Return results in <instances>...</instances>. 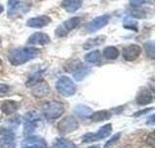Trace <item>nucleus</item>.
I'll return each mask as SVG.
<instances>
[{
  "label": "nucleus",
  "mask_w": 157,
  "mask_h": 148,
  "mask_svg": "<svg viewBox=\"0 0 157 148\" xmlns=\"http://www.w3.org/2000/svg\"><path fill=\"white\" fill-rule=\"evenodd\" d=\"M124 28L132 30V31L137 32V23L135 21H132L130 19H125L124 21Z\"/></svg>",
  "instance_id": "cd10ccee"
},
{
  "label": "nucleus",
  "mask_w": 157,
  "mask_h": 148,
  "mask_svg": "<svg viewBox=\"0 0 157 148\" xmlns=\"http://www.w3.org/2000/svg\"><path fill=\"white\" fill-rule=\"evenodd\" d=\"M23 148H34V147H33V146H29V145H27V146H24Z\"/></svg>",
  "instance_id": "72a5a7b5"
},
{
  "label": "nucleus",
  "mask_w": 157,
  "mask_h": 148,
  "mask_svg": "<svg viewBox=\"0 0 157 148\" xmlns=\"http://www.w3.org/2000/svg\"><path fill=\"white\" fill-rule=\"evenodd\" d=\"M0 44H1V39H0Z\"/></svg>",
  "instance_id": "e433bc0d"
},
{
  "label": "nucleus",
  "mask_w": 157,
  "mask_h": 148,
  "mask_svg": "<svg viewBox=\"0 0 157 148\" xmlns=\"http://www.w3.org/2000/svg\"><path fill=\"white\" fill-rule=\"evenodd\" d=\"M36 130V123L34 122H29L26 121L24 125V134L25 135H29Z\"/></svg>",
  "instance_id": "393cba45"
},
{
  "label": "nucleus",
  "mask_w": 157,
  "mask_h": 148,
  "mask_svg": "<svg viewBox=\"0 0 157 148\" xmlns=\"http://www.w3.org/2000/svg\"><path fill=\"white\" fill-rule=\"evenodd\" d=\"M109 21H110V15H108V14L101 15V16H98L88 22L86 26V29L87 32L94 33L98 31V30L104 28L106 25L109 23Z\"/></svg>",
  "instance_id": "0eeeda50"
},
{
  "label": "nucleus",
  "mask_w": 157,
  "mask_h": 148,
  "mask_svg": "<svg viewBox=\"0 0 157 148\" xmlns=\"http://www.w3.org/2000/svg\"><path fill=\"white\" fill-rule=\"evenodd\" d=\"M39 115L36 112H29L28 113L25 115V120L26 121H29V122H34L36 123L37 121H39Z\"/></svg>",
  "instance_id": "a878e982"
},
{
  "label": "nucleus",
  "mask_w": 157,
  "mask_h": 148,
  "mask_svg": "<svg viewBox=\"0 0 157 148\" xmlns=\"http://www.w3.org/2000/svg\"><path fill=\"white\" fill-rule=\"evenodd\" d=\"M153 98H154L153 93H152L149 89L144 88L139 94H137L136 101L139 105L144 106V105H147V104H149L153 101Z\"/></svg>",
  "instance_id": "f8f14e48"
},
{
  "label": "nucleus",
  "mask_w": 157,
  "mask_h": 148,
  "mask_svg": "<svg viewBox=\"0 0 157 148\" xmlns=\"http://www.w3.org/2000/svg\"><path fill=\"white\" fill-rule=\"evenodd\" d=\"M3 11H4V7H3V5H2V4H0V14H1Z\"/></svg>",
  "instance_id": "473e14b6"
},
{
  "label": "nucleus",
  "mask_w": 157,
  "mask_h": 148,
  "mask_svg": "<svg viewBox=\"0 0 157 148\" xmlns=\"http://www.w3.org/2000/svg\"><path fill=\"white\" fill-rule=\"evenodd\" d=\"M50 43V37L47 34L42 32H36L29 36L28 39V43L32 46H45V44Z\"/></svg>",
  "instance_id": "1a4fd4ad"
},
{
  "label": "nucleus",
  "mask_w": 157,
  "mask_h": 148,
  "mask_svg": "<svg viewBox=\"0 0 157 148\" xmlns=\"http://www.w3.org/2000/svg\"><path fill=\"white\" fill-rule=\"evenodd\" d=\"M154 44L155 43L153 41H148L144 44L146 56L151 59H154V56H155V46Z\"/></svg>",
  "instance_id": "b1692460"
},
{
  "label": "nucleus",
  "mask_w": 157,
  "mask_h": 148,
  "mask_svg": "<svg viewBox=\"0 0 157 148\" xmlns=\"http://www.w3.org/2000/svg\"><path fill=\"white\" fill-rule=\"evenodd\" d=\"M9 91H10V87L7 85V84L0 83V97L6 96Z\"/></svg>",
  "instance_id": "7c9ffc66"
},
{
  "label": "nucleus",
  "mask_w": 157,
  "mask_h": 148,
  "mask_svg": "<svg viewBox=\"0 0 157 148\" xmlns=\"http://www.w3.org/2000/svg\"><path fill=\"white\" fill-rule=\"evenodd\" d=\"M58 131L62 134H67L77 130L78 128V122L77 118L73 116H67L58 123Z\"/></svg>",
  "instance_id": "423d86ee"
},
{
  "label": "nucleus",
  "mask_w": 157,
  "mask_h": 148,
  "mask_svg": "<svg viewBox=\"0 0 157 148\" xmlns=\"http://www.w3.org/2000/svg\"><path fill=\"white\" fill-rule=\"evenodd\" d=\"M0 147L1 148H14L15 136L14 134H6L0 137Z\"/></svg>",
  "instance_id": "6ab92c4d"
},
{
  "label": "nucleus",
  "mask_w": 157,
  "mask_h": 148,
  "mask_svg": "<svg viewBox=\"0 0 157 148\" xmlns=\"http://www.w3.org/2000/svg\"><path fill=\"white\" fill-rule=\"evenodd\" d=\"M19 108V104L16 101L13 100H9V101H5L1 106H0V110L2 111L3 113L5 115H12L15 112L18 110Z\"/></svg>",
  "instance_id": "2eb2a0df"
},
{
  "label": "nucleus",
  "mask_w": 157,
  "mask_h": 148,
  "mask_svg": "<svg viewBox=\"0 0 157 148\" xmlns=\"http://www.w3.org/2000/svg\"><path fill=\"white\" fill-rule=\"evenodd\" d=\"M141 47L139 44H130L123 51V56H124L125 60L127 61H134L140 56Z\"/></svg>",
  "instance_id": "9d476101"
},
{
  "label": "nucleus",
  "mask_w": 157,
  "mask_h": 148,
  "mask_svg": "<svg viewBox=\"0 0 157 148\" xmlns=\"http://www.w3.org/2000/svg\"><path fill=\"white\" fill-rule=\"evenodd\" d=\"M26 144L34 148H47V144L43 138L39 136H29L26 139Z\"/></svg>",
  "instance_id": "dca6fc26"
},
{
  "label": "nucleus",
  "mask_w": 157,
  "mask_h": 148,
  "mask_svg": "<svg viewBox=\"0 0 157 148\" xmlns=\"http://www.w3.org/2000/svg\"><path fill=\"white\" fill-rule=\"evenodd\" d=\"M32 87H33L32 94L36 98H42L44 96H46V95H48L49 91H50L48 83H46L43 80L36 82V84H33Z\"/></svg>",
  "instance_id": "9b49d317"
},
{
  "label": "nucleus",
  "mask_w": 157,
  "mask_h": 148,
  "mask_svg": "<svg viewBox=\"0 0 157 148\" xmlns=\"http://www.w3.org/2000/svg\"><path fill=\"white\" fill-rule=\"evenodd\" d=\"M65 112V107L59 101H50L47 102L42 107L43 116L47 120H55L63 115Z\"/></svg>",
  "instance_id": "f03ea898"
},
{
  "label": "nucleus",
  "mask_w": 157,
  "mask_h": 148,
  "mask_svg": "<svg viewBox=\"0 0 157 148\" xmlns=\"http://www.w3.org/2000/svg\"><path fill=\"white\" fill-rule=\"evenodd\" d=\"M40 51L34 47H21L11 49L8 54V60L14 66H19L39 56Z\"/></svg>",
  "instance_id": "f257e3e1"
},
{
  "label": "nucleus",
  "mask_w": 157,
  "mask_h": 148,
  "mask_svg": "<svg viewBox=\"0 0 157 148\" xmlns=\"http://www.w3.org/2000/svg\"><path fill=\"white\" fill-rule=\"evenodd\" d=\"M53 148H78V146L71 141L64 138H58L53 143Z\"/></svg>",
  "instance_id": "4be33fe9"
},
{
  "label": "nucleus",
  "mask_w": 157,
  "mask_h": 148,
  "mask_svg": "<svg viewBox=\"0 0 157 148\" xmlns=\"http://www.w3.org/2000/svg\"><path fill=\"white\" fill-rule=\"evenodd\" d=\"M90 148H100V147L96 145V146H91V147H90Z\"/></svg>",
  "instance_id": "f704fd0d"
},
{
  "label": "nucleus",
  "mask_w": 157,
  "mask_h": 148,
  "mask_svg": "<svg viewBox=\"0 0 157 148\" xmlns=\"http://www.w3.org/2000/svg\"><path fill=\"white\" fill-rule=\"evenodd\" d=\"M56 89L58 93H60L64 97H70L75 95L77 87L71 78L67 76H62L58 79L56 83Z\"/></svg>",
  "instance_id": "7ed1b4c3"
},
{
  "label": "nucleus",
  "mask_w": 157,
  "mask_h": 148,
  "mask_svg": "<svg viewBox=\"0 0 157 148\" xmlns=\"http://www.w3.org/2000/svg\"><path fill=\"white\" fill-rule=\"evenodd\" d=\"M82 6V0H63L61 7L68 13H75Z\"/></svg>",
  "instance_id": "4468645a"
},
{
  "label": "nucleus",
  "mask_w": 157,
  "mask_h": 148,
  "mask_svg": "<svg viewBox=\"0 0 157 148\" xmlns=\"http://www.w3.org/2000/svg\"><path fill=\"white\" fill-rule=\"evenodd\" d=\"M7 4H8L9 10H10V11H12V10L16 9V8L19 6L20 0H8V1H7Z\"/></svg>",
  "instance_id": "2f4dec72"
},
{
  "label": "nucleus",
  "mask_w": 157,
  "mask_h": 148,
  "mask_svg": "<svg viewBox=\"0 0 157 148\" xmlns=\"http://www.w3.org/2000/svg\"><path fill=\"white\" fill-rule=\"evenodd\" d=\"M112 131V125L111 123H107V125H103L100 127L95 133L93 132H88L86 134L82 136V141L83 142H92V141H97L106 138L107 136L110 135Z\"/></svg>",
  "instance_id": "39448f33"
},
{
  "label": "nucleus",
  "mask_w": 157,
  "mask_h": 148,
  "mask_svg": "<svg viewBox=\"0 0 157 148\" xmlns=\"http://www.w3.org/2000/svg\"><path fill=\"white\" fill-rule=\"evenodd\" d=\"M147 0H130L129 3L132 8H140L146 3Z\"/></svg>",
  "instance_id": "c756f323"
},
{
  "label": "nucleus",
  "mask_w": 157,
  "mask_h": 148,
  "mask_svg": "<svg viewBox=\"0 0 157 148\" xmlns=\"http://www.w3.org/2000/svg\"><path fill=\"white\" fill-rule=\"evenodd\" d=\"M1 63H2V60H1V59H0V65H1Z\"/></svg>",
  "instance_id": "c9c22d12"
},
{
  "label": "nucleus",
  "mask_w": 157,
  "mask_h": 148,
  "mask_svg": "<svg viewBox=\"0 0 157 148\" xmlns=\"http://www.w3.org/2000/svg\"><path fill=\"white\" fill-rule=\"evenodd\" d=\"M75 113L81 117H90L92 111L90 107H87L86 105H78L75 108Z\"/></svg>",
  "instance_id": "5701e85b"
},
{
  "label": "nucleus",
  "mask_w": 157,
  "mask_h": 148,
  "mask_svg": "<svg viewBox=\"0 0 157 148\" xmlns=\"http://www.w3.org/2000/svg\"><path fill=\"white\" fill-rule=\"evenodd\" d=\"M120 56L119 49H118L116 47H106L104 49H103V56L105 58L109 59V60H115Z\"/></svg>",
  "instance_id": "f3484780"
},
{
  "label": "nucleus",
  "mask_w": 157,
  "mask_h": 148,
  "mask_svg": "<svg viewBox=\"0 0 157 148\" xmlns=\"http://www.w3.org/2000/svg\"><path fill=\"white\" fill-rule=\"evenodd\" d=\"M50 22H51V18L49 16H47V15H40V16L29 18L27 21V26L29 28L41 29L50 24Z\"/></svg>",
  "instance_id": "6e6552de"
},
{
  "label": "nucleus",
  "mask_w": 157,
  "mask_h": 148,
  "mask_svg": "<svg viewBox=\"0 0 157 148\" xmlns=\"http://www.w3.org/2000/svg\"><path fill=\"white\" fill-rule=\"evenodd\" d=\"M120 136H121V133H117V134L113 135V136L110 138V140H109V141H107V142L105 143L104 148H110L113 144H115L116 142H118V140H119Z\"/></svg>",
  "instance_id": "c85d7f7f"
},
{
  "label": "nucleus",
  "mask_w": 157,
  "mask_h": 148,
  "mask_svg": "<svg viewBox=\"0 0 157 148\" xmlns=\"http://www.w3.org/2000/svg\"><path fill=\"white\" fill-rule=\"evenodd\" d=\"M130 14L132 18H137V19H144L146 17L145 12L142 11V10H140L139 8H135L134 10H132Z\"/></svg>",
  "instance_id": "bb28decb"
},
{
  "label": "nucleus",
  "mask_w": 157,
  "mask_h": 148,
  "mask_svg": "<svg viewBox=\"0 0 157 148\" xmlns=\"http://www.w3.org/2000/svg\"><path fill=\"white\" fill-rule=\"evenodd\" d=\"M81 23V18L80 17H72L67 19L66 21L61 23L55 30V36L58 38H64L67 35L72 32L74 29H76Z\"/></svg>",
  "instance_id": "20e7f679"
},
{
  "label": "nucleus",
  "mask_w": 157,
  "mask_h": 148,
  "mask_svg": "<svg viewBox=\"0 0 157 148\" xmlns=\"http://www.w3.org/2000/svg\"><path fill=\"white\" fill-rule=\"evenodd\" d=\"M0 121H1V118H0Z\"/></svg>",
  "instance_id": "4c0bfd02"
},
{
  "label": "nucleus",
  "mask_w": 157,
  "mask_h": 148,
  "mask_svg": "<svg viewBox=\"0 0 157 148\" xmlns=\"http://www.w3.org/2000/svg\"><path fill=\"white\" fill-rule=\"evenodd\" d=\"M93 121H103L111 117V113L108 111H98L92 113L90 117Z\"/></svg>",
  "instance_id": "aec40b11"
},
{
  "label": "nucleus",
  "mask_w": 157,
  "mask_h": 148,
  "mask_svg": "<svg viewBox=\"0 0 157 148\" xmlns=\"http://www.w3.org/2000/svg\"><path fill=\"white\" fill-rule=\"evenodd\" d=\"M85 60L88 63H99L101 60V52L99 51H93L88 52L85 56Z\"/></svg>",
  "instance_id": "412c9836"
},
{
  "label": "nucleus",
  "mask_w": 157,
  "mask_h": 148,
  "mask_svg": "<svg viewBox=\"0 0 157 148\" xmlns=\"http://www.w3.org/2000/svg\"><path fill=\"white\" fill-rule=\"evenodd\" d=\"M90 71V68L86 66V64L78 62L77 64V66L74 68L73 72V77L76 79L77 81H82L85 79V77H86V75Z\"/></svg>",
  "instance_id": "ddd939ff"
},
{
  "label": "nucleus",
  "mask_w": 157,
  "mask_h": 148,
  "mask_svg": "<svg viewBox=\"0 0 157 148\" xmlns=\"http://www.w3.org/2000/svg\"><path fill=\"white\" fill-rule=\"evenodd\" d=\"M104 42H105V36H99L96 38H92V39H87V41L83 43V48L90 49L94 47H98V46H100V44H102Z\"/></svg>",
  "instance_id": "a211bd4d"
}]
</instances>
